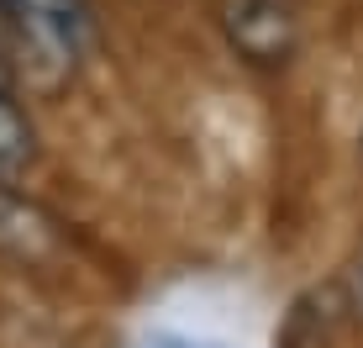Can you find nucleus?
<instances>
[{
    "label": "nucleus",
    "mask_w": 363,
    "mask_h": 348,
    "mask_svg": "<svg viewBox=\"0 0 363 348\" xmlns=\"http://www.w3.org/2000/svg\"><path fill=\"white\" fill-rule=\"evenodd\" d=\"M6 32L16 53L27 58L32 85L53 90L79 69L90 48V6L84 0H0Z\"/></svg>",
    "instance_id": "f257e3e1"
},
{
    "label": "nucleus",
    "mask_w": 363,
    "mask_h": 348,
    "mask_svg": "<svg viewBox=\"0 0 363 348\" xmlns=\"http://www.w3.org/2000/svg\"><path fill=\"white\" fill-rule=\"evenodd\" d=\"M347 285H353V306H358V317H363V254L353 259V275H347Z\"/></svg>",
    "instance_id": "423d86ee"
},
{
    "label": "nucleus",
    "mask_w": 363,
    "mask_h": 348,
    "mask_svg": "<svg viewBox=\"0 0 363 348\" xmlns=\"http://www.w3.org/2000/svg\"><path fill=\"white\" fill-rule=\"evenodd\" d=\"M137 348H216V343H195V338H174V332H158V338L137 343Z\"/></svg>",
    "instance_id": "39448f33"
},
{
    "label": "nucleus",
    "mask_w": 363,
    "mask_h": 348,
    "mask_svg": "<svg viewBox=\"0 0 363 348\" xmlns=\"http://www.w3.org/2000/svg\"><path fill=\"white\" fill-rule=\"evenodd\" d=\"M0 248L16 254V259H48L58 248L53 222H48L37 206H27L21 195H11L6 185H0Z\"/></svg>",
    "instance_id": "20e7f679"
},
{
    "label": "nucleus",
    "mask_w": 363,
    "mask_h": 348,
    "mask_svg": "<svg viewBox=\"0 0 363 348\" xmlns=\"http://www.w3.org/2000/svg\"><path fill=\"white\" fill-rule=\"evenodd\" d=\"M32 158H37V132H32V116L16 101L11 64H6V43H0V180L27 174Z\"/></svg>",
    "instance_id": "7ed1b4c3"
},
{
    "label": "nucleus",
    "mask_w": 363,
    "mask_h": 348,
    "mask_svg": "<svg viewBox=\"0 0 363 348\" xmlns=\"http://www.w3.org/2000/svg\"><path fill=\"white\" fill-rule=\"evenodd\" d=\"M295 6L290 0H227V37L258 69H274L295 53Z\"/></svg>",
    "instance_id": "f03ea898"
}]
</instances>
